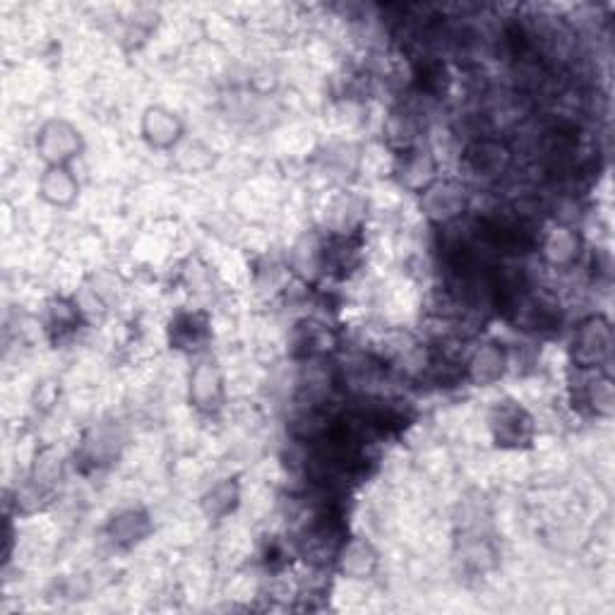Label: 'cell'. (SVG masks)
Wrapping results in <instances>:
<instances>
[{
    "mask_svg": "<svg viewBox=\"0 0 615 615\" xmlns=\"http://www.w3.org/2000/svg\"><path fill=\"white\" fill-rule=\"evenodd\" d=\"M508 370V352L498 342L478 344L464 364V378L476 388H488L498 382Z\"/></svg>",
    "mask_w": 615,
    "mask_h": 615,
    "instance_id": "obj_8",
    "label": "cell"
},
{
    "mask_svg": "<svg viewBox=\"0 0 615 615\" xmlns=\"http://www.w3.org/2000/svg\"><path fill=\"white\" fill-rule=\"evenodd\" d=\"M613 380L604 372H599L596 378L589 380L582 390V404L592 412L594 416L611 418L613 416Z\"/></svg>",
    "mask_w": 615,
    "mask_h": 615,
    "instance_id": "obj_16",
    "label": "cell"
},
{
    "mask_svg": "<svg viewBox=\"0 0 615 615\" xmlns=\"http://www.w3.org/2000/svg\"><path fill=\"white\" fill-rule=\"evenodd\" d=\"M238 502H240L238 481L224 478L202 496V512L208 515L210 520H224V517H228L238 508Z\"/></svg>",
    "mask_w": 615,
    "mask_h": 615,
    "instance_id": "obj_15",
    "label": "cell"
},
{
    "mask_svg": "<svg viewBox=\"0 0 615 615\" xmlns=\"http://www.w3.org/2000/svg\"><path fill=\"white\" fill-rule=\"evenodd\" d=\"M294 352L304 358L310 356H318L328 352V344H330V332L324 330V324L318 322H300L296 324L294 330Z\"/></svg>",
    "mask_w": 615,
    "mask_h": 615,
    "instance_id": "obj_17",
    "label": "cell"
},
{
    "mask_svg": "<svg viewBox=\"0 0 615 615\" xmlns=\"http://www.w3.org/2000/svg\"><path fill=\"white\" fill-rule=\"evenodd\" d=\"M152 532H154L152 517L140 508L118 512L111 517V522L106 524L108 541H111L116 548H123V551H130V548L144 544Z\"/></svg>",
    "mask_w": 615,
    "mask_h": 615,
    "instance_id": "obj_11",
    "label": "cell"
},
{
    "mask_svg": "<svg viewBox=\"0 0 615 615\" xmlns=\"http://www.w3.org/2000/svg\"><path fill=\"white\" fill-rule=\"evenodd\" d=\"M424 212L438 224H450L460 220L466 210V190L454 180H438L428 192H424Z\"/></svg>",
    "mask_w": 615,
    "mask_h": 615,
    "instance_id": "obj_10",
    "label": "cell"
},
{
    "mask_svg": "<svg viewBox=\"0 0 615 615\" xmlns=\"http://www.w3.org/2000/svg\"><path fill=\"white\" fill-rule=\"evenodd\" d=\"M140 135L147 142L150 150L156 152H174L186 135V126L178 114L166 106H147L140 120Z\"/></svg>",
    "mask_w": 615,
    "mask_h": 615,
    "instance_id": "obj_7",
    "label": "cell"
},
{
    "mask_svg": "<svg viewBox=\"0 0 615 615\" xmlns=\"http://www.w3.org/2000/svg\"><path fill=\"white\" fill-rule=\"evenodd\" d=\"M34 150L46 166H70L84 152V138L78 126L66 118H51L36 130Z\"/></svg>",
    "mask_w": 615,
    "mask_h": 615,
    "instance_id": "obj_3",
    "label": "cell"
},
{
    "mask_svg": "<svg viewBox=\"0 0 615 615\" xmlns=\"http://www.w3.org/2000/svg\"><path fill=\"white\" fill-rule=\"evenodd\" d=\"M392 176L397 186L414 196H424L440 180V166L436 154L426 144H412V147L397 150Z\"/></svg>",
    "mask_w": 615,
    "mask_h": 615,
    "instance_id": "obj_4",
    "label": "cell"
},
{
    "mask_svg": "<svg viewBox=\"0 0 615 615\" xmlns=\"http://www.w3.org/2000/svg\"><path fill=\"white\" fill-rule=\"evenodd\" d=\"M39 198L58 210H68L80 198V180L72 166H46L36 180Z\"/></svg>",
    "mask_w": 615,
    "mask_h": 615,
    "instance_id": "obj_9",
    "label": "cell"
},
{
    "mask_svg": "<svg viewBox=\"0 0 615 615\" xmlns=\"http://www.w3.org/2000/svg\"><path fill=\"white\" fill-rule=\"evenodd\" d=\"M212 324L204 312H178L168 324V342L178 352H200L210 342Z\"/></svg>",
    "mask_w": 615,
    "mask_h": 615,
    "instance_id": "obj_14",
    "label": "cell"
},
{
    "mask_svg": "<svg viewBox=\"0 0 615 615\" xmlns=\"http://www.w3.org/2000/svg\"><path fill=\"white\" fill-rule=\"evenodd\" d=\"M613 354V328L608 318L592 316L577 324L570 344L572 366L580 370L604 368Z\"/></svg>",
    "mask_w": 615,
    "mask_h": 615,
    "instance_id": "obj_1",
    "label": "cell"
},
{
    "mask_svg": "<svg viewBox=\"0 0 615 615\" xmlns=\"http://www.w3.org/2000/svg\"><path fill=\"white\" fill-rule=\"evenodd\" d=\"M490 438L500 450H524L534 442L536 426L532 414L515 400L496 402L488 414Z\"/></svg>",
    "mask_w": 615,
    "mask_h": 615,
    "instance_id": "obj_2",
    "label": "cell"
},
{
    "mask_svg": "<svg viewBox=\"0 0 615 615\" xmlns=\"http://www.w3.org/2000/svg\"><path fill=\"white\" fill-rule=\"evenodd\" d=\"M58 397H60V382L42 380L34 390V406L42 409V412H48L54 404H58Z\"/></svg>",
    "mask_w": 615,
    "mask_h": 615,
    "instance_id": "obj_19",
    "label": "cell"
},
{
    "mask_svg": "<svg viewBox=\"0 0 615 615\" xmlns=\"http://www.w3.org/2000/svg\"><path fill=\"white\" fill-rule=\"evenodd\" d=\"M582 246L584 244L580 232H575L570 226L551 228V232H546L544 236H539L536 244L541 256H544L553 268H572L582 256Z\"/></svg>",
    "mask_w": 615,
    "mask_h": 615,
    "instance_id": "obj_13",
    "label": "cell"
},
{
    "mask_svg": "<svg viewBox=\"0 0 615 615\" xmlns=\"http://www.w3.org/2000/svg\"><path fill=\"white\" fill-rule=\"evenodd\" d=\"M512 164V150L493 138L474 140L462 154L464 172L476 180H498Z\"/></svg>",
    "mask_w": 615,
    "mask_h": 615,
    "instance_id": "obj_6",
    "label": "cell"
},
{
    "mask_svg": "<svg viewBox=\"0 0 615 615\" xmlns=\"http://www.w3.org/2000/svg\"><path fill=\"white\" fill-rule=\"evenodd\" d=\"M80 310L70 304V300H54V306L48 308V332L58 340L78 332Z\"/></svg>",
    "mask_w": 615,
    "mask_h": 615,
    "instance_id": "obj_18",
    "label": "cell"
},
{
    "mask_svg": "<svg viewBox=\"0 0 615 615\" xmlns=\"http://www.w3.org/2000/svg\"><path fill=\"white\" fill-rule=\"evenodd\" d=\"M190 404L198 409L200 414H220L226 404V382L222 366L216 364V358L204 354L196 360V366L190 370V385H188Z\"/></svg>",
    "mask_w": 615,
    "mask_h": 615,
    "instance_id": "obj_5",
    "label": "cell"
},
{
    "mask_svg": "<svg viewBox=\"0 0 615 615\" xmlns=\"http://www.w3.org/2000/svg\"><path fill=\"white\" fill-rule=\"evenodd\" d=\"M336 570H340L348 580H370L378 572L380 556L376 546L366 539H346L340 553H336Z\"/></svg>",
    "mask_w": 615,
    "mask_h": 615,
    "instance_id": "obj_12",
    "label": "cell"
}]
</instances>
